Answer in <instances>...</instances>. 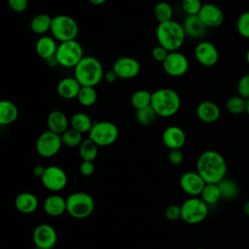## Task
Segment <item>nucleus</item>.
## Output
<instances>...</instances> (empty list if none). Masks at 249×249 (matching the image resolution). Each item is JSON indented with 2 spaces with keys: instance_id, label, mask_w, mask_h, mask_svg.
Here are the masks:
<instances>
[{
  "instance_id": "obj_1",
  "label": "nucleus",
  "mask_w": 249,
  "mask_h": 249,
  "mask_svg": "<svg viewBox=\"0 0 249 249\" xmlns=\"http://www.w3.org/2000/svg\"><path fill=\"white\" fill-rule=\"evenodd\" d=\"M227 161L217 151L207 150L201 153L196 160V171L205 183L218 184L227 175Z\"/></svg>"
},
{
  "instance_id": "obj_2",
  "label": "nucleus",
  "mask_w": 249,
  "mask_h": 249,
  "mask_svg": "<svg viewBox=\"0 0 249 249\" xmlns=\"http://www.w3.org/2000/svg\"><path fill=\"white\" fill-rule=\"evenodd\" d=\"M102 63L94 56L86 55L74 67V77L82 87H95L104 78Z\"/></svg>"
},
{
  "instance_id": "obj_3",
  "label": "nucleus",
  "mask_w": 249,
  "mask_h": 249,
  "mask_svg": "<svg viewBox=\"0 0 249 249\" xmlns=\"http://www.w3.org/2000/svg\"><path fill=\"white\" fill-rule=\"evenodd\" d=\"M156 37L159 45L165 48L168 52H174L182 47L187 36L182 23L171 19L158 24Z\"/></svg>"
},
{
  "instance_id": "obj_4",
  "label": "nucleus",
  "mask_w": 249,
  "mask_h": 249,
  "mask_svg": "<svg viewBox=\"0 0 249 249\" xmlns=\"http://www.w3.org/2000/svg\"><path fill=\"white\" fill-rule=\"evenodd\" d=\"M151 106L159 117L169 118L176 115L181 107V98L172 89L162 88L152 92Z\"/></svg>"
},
{
  "instance_id": "obj_5",
  "label": "nucleus",
  "mask_w": 249,
  "mask_h": 249,
  "mask_svg": "<svg viewBox=\"0 0 249 249\" xmlns=\"http://www.w3.org/2000/svg\"><path fill=\"white\" fill-rule=\"evenodd\" d=\"M50 32L52 36L60 43L76 40L79 34V25L72 17L57 15L53 18Z\"/></svg>"
},
{
  "instance_id": "obj_6",
  "label": "nucleus",
  "mask_w": 249,
  "mask_h": 249,
  "mask_svg": "<svg viewBox=\"0 0 249 249\" xmlns=\"http://www.w3.org/2000/svg\"><path fill=\"white\" fill-rule=\"evenodd\" d=\"M67 213L75 219L88 218L94 210L93 197L85 192H76L66 198Z\"/></svg>"
},
{
  "instance_id": "obj_7",
  "label": "nucleus",
  "mask_w": 249,
  "mask_h": 249,
  "mask_svg": "<svg viewBox=\"0 0 249 249\" xmlns=\"http://www.w3.org/2000/svg\"><path fill=\"white\" fill-rule=\"evenodd\" d=\"M180 207L181 219L187 224H199L208 215V205L198 196H190Z\"/></svg>"
},
{
  "instance_id": "obj_8",
  "label": "nucleus",
  "mask_w": 249,
  "mask_h": 249,
  "mask_svg": "<svg viewBox=\"0 0 249 249\" xmlns=\"http://www.w3.org/2000/svg\"><path fill=\"white\" fill-rule=\"evenodd\" d=\"M84 56L83 47L77 40L59 43L55 53L58 64L65 68H74Z\"/></svg>"
},
{
  "instance_id": "obj_9",
  "label": "nucleus",
  "mask_w": 249,
  "mask_h": 249,
  "mask_svg": "<svg viewBox=\"0 0 249 249\" xmlns=\"http://www.w3.org/2000/svg\"><path fill=\"white\" fill-rule=\"evenodd\" d=\"M119 137L118 126L109 121L94 122L89 132V138L91 139L98 147L110 146L116 142Z\"/></svg>"
},
{
  "instance_id": "obj_10",
  "label": "nucleus",
  "mask_w": 249,
  "mask_h": 249,
  "mask_svg": "<svg viewBox=\"0 0 249 249\" xmlns=\"http://www.w3.org/2000/svg\"><path fill=\"white\" fill-rule=\"evenodd\" d=\"M62 145L61 136L48 129L38 136L35 148L39 156L48 159L55 156L61 149Z\"/></svg>"
},
{
  "instance_id": "obj_11",
  "label": "nucleus",
  "mask_w": 249,
  "mask_h": 249,
  "mask_svg": "<svg viewBox=\"0 0 249 249\" xmlns=\"http://www.w3.org/2000/svg\"><path fill=\"white\" fill-rule=\"evenodd\" d=\"M163 71L171 77H180L189 70V60L185 54L178 51L169 52L161 63Z\"/></svg>"
},
{
  "instance_id": "obj_12",
  "label": "nucleus",
  "mask_w": 249,
  "mask_h": 249,
  "mask_svg": "<svg viewBox=\"0 0 249 249\" xmlns=\"http://www.w3.org/2000/svg\"><path fill=\"white\" fill-rule=\"evenodd\" d=\"M42 184L51 192H59L67 185V175L65 171L57 165H50L41 177Z\"/></svg>"
},
{
  "instance_id": "obj_13",
  "label": "nucleus",
  "mask_w": 249,
  "mask_h": 249,
  "mask_svg": "<svg viewBox=\"0 0 249 249\" xmlns=\"http://www.w3.org/2000/svg\"><path fill=\"white\" fill-rule=\"evenodd\" d=\"M36 247L42 249H52L57 241V233L54 228L49 224L38 225L32 234Z\"/></svg>"
},
{
  "instance_id": "obj_14",
  "label": "nucleus",
  "mask_w": 249,
  "mask_h": 249,
  "mask_svg": "<svg viewBox=\"0 0 249 249\" xmlns=\"http://www.w3.org/2000/svg\"><path fill=\"white\" fill-rule=\"evenodd\" d=\"M195 57L202 66L212 67L219 60V52L210 41H200L195 48Z\"/></svg>"
},
{
  "instance_id": "obj_15",
  "label": "nucleus",
  "mask_w": 249,
  "mask_h": 249,
  "mask_svg": "<svg viewBox=\"0 0 249 249\" xmlns=\"http://www.w3.org/2000/svg\"><path fill=\"white\" fill-rule=\"evenodd\" d=\"M120 79H132L136 77L141 70L140 62L131 56H122L118 58L112 68Z\"/></svg>"
},
{
  "instance_id": "obj_16",
  "label": "nucleus",
  "mask_w": 249,
  "mask_h": 249,
  "mask_svg": "<svg viewBox=\"0 0 249 249\" xmlns=\"http://www.w3.org/2000/svg\"><path fill=\"white\" fill-rule=\"evenodd\" d=\"M197 16L207 28L219 27L225 20L223 10L213 3L203 4Z\"/></svg>"
},
{
  "instance_id": "obj_17",
  "label": "nucleus",
  "mask_w": 249,
  "mask_h": 249,
  "mask_svg": "<svg viewBox=\"0 0 249 249\" xmlns=\"http://www.w3.org/2000/svg\"><path fill=\"white\" fill-rule=\"evenodd\" d=\"M179 182L182 190L190 196H200L206 185L205 181L197 171H187L183 173Z\"/></svg>"
},
{
  "instance_id": "obj_18",
  "label": "nucleus",
  "mask_w": 249,
  "mask_h": 249,
  "mask_svg": "<svg viewBox=\"0 0 249 249\" xmlns=\"http://www.w3.org/2000/svg\"><path fill=\"white\" fill-rule=\"evenodd\" d=\"M162 142L169 150L181 149L186 143L184 130L177 125L167 126L162 132Z\"/></svg>"
},
{
  "instance_id": "obj_19",
  "label": "nucleus",
  "mask_w": 249,
  "mask_h": 249,
  "mask_svg": "<svg viewBox=\"0 0 249 249\" xmlns=\"http://www.w3.org/2000/svg\"><path fill=\"white\" fill-rule=\"evenodd\" d=\"M196 112L197 118L206 124H213L217 122L221 116L220 107L215 102L209 100L200 102L196 106Z\"/></svg>"
},
{
  "instance_id": "obj_20",
  "label": "nucleus",
  "mask_w": 249,
  "mask_h": 249,
  "mask_svg": "<svg viewBox=\"0 0 249 249\" xmlns=\"http://www.w3.org/2000/svg\"><path fill=\"white\" fill-rule=\"evenodd\" d=\"M187 37L199 39L206 33L207 27L200 20L198 16H187L182 23Z\"/></svg>"
},
{
  "instance_id": "obj_21",
  "label": "nucleus",
  "mask_w": 249,
  "mask_h": 249,
  "mask_svg": "<svg viewBox=\"0 0 249 249\" xmlns=\"http://www.w3.org/2000/svg\"><path fill=\"white\" fill-rule=\"evenodd\" d=\"M70 121L64 112L60 110H53L49 113L47 117V125L49 130L61 135L69 128Z\"/></svg>"
},
{
  "instance_id": "obj_22",
  "label": "nucleus",
  "mask_w": 249,
  "mask_h": 249,
  "mask_svg": "<svg viewBox=\"0 0 249 249\" xmlns=\"http://www.w3.org/2000/svg\"><path fill=\"white\" fill-rule=\"evenodd\" d=\"M82 86L75 79V77H66L61 79L56 87L57 93L63 99L77 98Z\"/></svg>"
},
{
  "instance_id": "obj_23",
  "label": "nucleus",
  "mask_w": 249,
  "mask_h": 249,
  "mask_svg": "<svg viewBox=\"0 0 249 249\" xmlns=\"http://www.w3.org/2000/svg\"><path fill=\"white\" fill-rule=\"evenodd\" d=\"M43 209L45 213L50 216H60L67 212L66 198L58 195H51L45 198L43 202Z\"/></svg>"
},
{
  "instance_id": "obj_24",
  "label": "nucleus",
  "mask_w": 249,
  "mask_h": 249,
  "mask_svg": "<svg viewBox=\"0 0 249 249\" xmlns=\"http://www.w3.org/2000/svg\"><path fill=\"white\" fill-rule=\"evenodd\" d=\"M39 201L37 196L29 192L18 194L15 198V206L20 213L30 214L37 210Z\"/></svg>"
},
{
  "instance_id": "obj_25",
  "label": "nucleus",
  "mask_w": 249,
  "mask_h": 249,
  "mask_svg": "<svg viewBox=\"0 0 249 249\" xmlns=\"http://www.w3.org/2000/svg\"><path fill=\"white\" fill-rule=\"evenodd\" d=\"M57 47L58 45L56 44V40L53 36L43 35L36 41L35 51L41 58L47 60L48 58L55 55Z\"/></svg>"
},
{
  "instance_id": "obj_26",
  "label": "nucleus",
  "mask_w": 249,
  "mask_h": 249,
  "mask_svg": "<svg viewBox=\"0 0 249 249\" xmlns=\"http://www.w3.org/2000/svg\"><path fill=\"white\" fill-rule=\"evenodd\" d=\"M18 116L17 105L7 99L0 101V124L8 125L15 123Z\"/></svg>"
},
{
  "instance_id": "obj_27",
  "label": "nucleus",
  "mask_w": 249,
  "mask_h": 249,
  "mask_svg": "<svg viewBox=\"0 0 249 249\" xmlns=\"http://www.w3.org/2000/svg\"><path fill=\"white\" fill-rule=\"evenodd\" d=\"M53 18L47 14H38L32 18L30 21V29L32 32L38 35H45L47 32L51 31Z\"/></svg>"
},
{
  "instance_id": "obj_28",
  "label": "nucleus",
  "mask_w": 249,
  "mask_h": 249,
  "mask_svg": "<svg viewBox=\"0 0 249 249\" xmlns=\"http://www.w3.org/2000/svg\"><path fill=\"white\" fill-rule=\"evenodd\" d=\"M93 123L89 115L84 112H77L70 119V126L81 133H89Z\"/></svg>"
},
{
  "instance_id": "obj_29",
  "label": "nucleus",
  "mask_w": 249,
  "mask_h": 249,
  "mask_svg": "<svg viewBox=\"0 0 249 249\" xmlns=\"http://www.w3.org/2000/svg\"><path fill=\"white\" fill-rule=\"evenodd\" d=\"M79 154L83 160L93 161L98 155V146L88 137L79 146Z\"/></svg>"
},
{
  "instance_id": "obj_30",
  "label": "nucleus",
  "mask_w": 249,
  "mask_h": 249,
  "mask_svg": "<svg viewBox=\"0 0 249 249\" xmlns=\"http://www.w3.org/2000/svg\"><path fill=\"white\" fill-rule=\"evenodd\" d=\"M199 196L208 206L217 203L222 198L218 184L211 183H206Z\"/></svg>"
},
{
  "instance_id": "obj_31",
  "label": "nucleus",
  "mask_w": 249,
  "mask_h": 249,
  "mask_svg": "<svg viewBox=\"0 0 249 249\" xmlns=\"http://www.w3.org/2000/svg\"><path fill=\"white\" fill-rule=\"evenodd\" d=\"M152 92L147 89H138L131 94L130 103L136 110L148 107L151 105Z\"/></svg>"
},
{
  "instance_id": "obj_32",
  "label": "nucleus",
  "mask_w": 249,
  "mask_h": 249,
  "mask_svg": "<svg viewBox=\"0 0 249 249\" xmlns=\"http://www.w3.org/2000/svg\"><path fill=\"white\" fill-rule=\"evenodd\" d=\"M221 197L225 199H232L238 196L239 189L237 184L231 179H223L220 183H218Z\"/></svg>"
},
{
  "instance_id": "obj_33",
  "label": "nucleus",
  "mask_w": 249,
  "mask_h": 249,
  "mask_svg": "<svg viewBox=\"0 0 249 249\" xmlns=\"http://www.w3.org/2000/svg\"><path fill=\"white\" fill-rule=\"evenodd\" d=\"M154 16L159 23L171 20L173 17V9L168 2H159L154 7Z\"/></svg>"
},
{
  "instance_id": "obj_34",
  "label": "nucleus",
  "mask_w": 249,
  "mask_h": 249,
  "mask_svg": "<svg viewBox=\"0 0 249 249\" xmlns=\"http://www.w3.org/2000/svg\"><path fill=\"white\" fill-rule=\"evenodd\" d=\"M77 99L79 103L84 107L92 106L97 100V92L94 87H82Z\"/></svg>"
},
{
  "instance_id": "obj_35",
  "label": "nucleus",
  "mask_w": 249,
  "mask_h": 249,
  "mask_svg": "<svg viewBox=\"0 0 249 249\" xmlns=\"http://www.w3.org/2000/svg\"><path fill=\"white\" fill-rule=\"evenodd\" d=\"M226 109L232 115H240L246 112V99L238 94L233 95L226 101Z\"/></svg>"
},
{
  "instance_id": "obj_36",
  "label": "nucleus",
  "mask_w": 249,
  "mask_h": 249,
  "mask_svg": "<svg viewBox=\"0 0 249 249\" xmlns=\"http://www.w3.org/2000/svg\"><path fill=\"white\" fill-rule=\"evenodd\" d=\"M157 117L158 115L151 105L148 107L136 110V114H135V119L137 123L142 125H150L154 124Z\"/></svg>"
},
{
  "instance_id": "obj_37",
  "label": "nucleus",
  "mask_w": 249,
  "mask_h": 249,
  "mask_svg": "<svg viewBox=\"0 0 249 249\" xmlns=\"http://www.w3.org/2000/svg\"><path fill=\"white\" fill-rule=\"evenodd\" d=\"M62 144L67 147H78L83 142V133L75 130L74 128H68L61 135Z\"/></svg>"
},
{
  "instance_id": "obj_38",
  "label": "nucleus",
  "mask_w": 249,
  "mask_h": 249,
  "mask_svg": "<svg viewBox=\"0 0 249 249\" xmlns=\"http://www.w3.org/2000/svg\"><path fill=\"white\" fill-rule=\"evenodd\" d=\"M236 30L241 37L249 39V11L243 12L238 16L236 20Z\"/></svg>"
},
{
  "instance_id": "obj_39",
  "label": "nucleus",
  "mask_w": 249,
  "mask_h": 249,
  "mask_svg": "<svg viewBox=\"0 0 249 249\" xmlns=\"http://www.w3.org/2000/svg\"><path fill=\"white\" fill-rule=\"evenodd\" d=\"M202 3L200 0H182V10L187 16H197Z\"/></svg>"
},
{
  "instance_id": "obj_40",
  "label": "nucleus",
  "mask_w": 249,
  "mask_h": 249,
  "mask_svg": "<svg viewBox=\"0 0 249 249\" xmlns=\"http://www.w3.org/2000/svg\"><path fill=\"white\" fill-rule=\"evenodd\" d=\"M237 93L244 99H249V74H244L237 82Z\"/></svg>"
},
{
  "instance_id": "obj_41",
  "label": "nucleus",
  "mask_w": 249,
  "mask_h": 249,
  "mask_svg": "<svg viewBox=\"0 0 249 249\" xmlns=\"http://www.w3.org/2000/svg\"><path fill=\"white\" fill-rule=\"evenodd\" d=\"M164 215L169 221H177L181 219V207L176 204H171L166 207Z\"/></svg>"
},
{
  "instance_id": "obj_42",
  "label": "nucleus",
  "mask_w": 249,
  "mask_h": 249,
  "mask_svg": "<svg viewBox=\"0 0 249 249\" xmlns=\"http://www.w3.org/2000/svg\"><path fill=\"white\" fill-rule=\"evenodd\" d=\"M168 53L169 52L165 48H163L160 45H158V46L154 47L152 50V57L154 58V60L162 63L164 61V59L166 58Z\"/></svg>"
},
{
  "instance_id": "obj_43",
  "label": "nucleus",
  "mask_w": 249,
  "mask_h": 249,
  "mask_svg": "<svg viewBox=\"0 0 249 249\" xmlns=\"http://www.w3.org/2000/svg\"><path fill=\"white\" fill-rule=\"evenodd\" d=\"M10 9L16 13H22L28 6V0H8Z\"/></svg>"
},
{
  "instance_id": "obj_44",
  "label": "nucleus",
  "mask_w": 249,
  "mask_h": 249,
  "mask_svg": "<svg viewBox=\"0 0 249 249\" xmlns=\"http://www.w3.org/2000/svg\"><path fill=\"white\" fill-rule=\"evenodd\" d=\"M184 160V155L181 151V149H175V150H169L168 153V160L173 165L181 164Z\"/></svg>"
},
{
  "instance_id": "obj_45",
  "label": "nucleus",
  "mask_w": 249,
  "mask_h": 249,
  "mask_svg": "<svg viewBox=\"0 0 249 249\" xmlns=\"http://www.w3.org/2000/svg\"><path fill=\"white\" fill-rule=\"evenodd\" d=\"M94 164L93 161H89V160H83L82 163L80 164V172L83 176L89 177L93 174L94 172Z\"/></svg>"
},
{
  "instance_id": "obj_46",
  "label": "nucleus",
  "mask_w": 249,
  "mask_h": 249,
  "mask_svg": "<svg viewBox=\"0 0 249 249\" xmlns=\"http://www.w3.org/2000/svg\"><path fill=\"white\" fill-rule=\"evenodd\" d=\"M103 79L105 80V82L111 84V83L116 82V80L118 79V76H117V74L115 73V71L112 69V70L107 71V72L104 73V78H103Z\"/></svg>"
},
{
  "instance_id": "obj_47",
  "label": "nucleus",
  "mask_w": 249,
  "mask_h": 249,
  "mask_svg": "<svg viewBox=\"0 0 249 249\" xmlns=\"http://www.w3.org/2000/svg\"><path fill=\"white\" fill-rule=\"evenodd\" d=\"M45 170H46V167H45L44 165H42V164H37V165L34 167V169H33V173H34V175H35L36 177H40V178H41V177L43 176Z\"/></svg>"
},
{
  "instance_id": "obj_48",
  "label": "nucleus",
  "mask_w": 249,
  "mask_h": 249,
  "mask_svg": "<svg viewBox=\"0 0 249 249\" xmlns=\"http://www.w3.org/2000/svg\"><path fill=\"white\" fill-rule=\"evenodd\" d=\"M46 61H47V64H48L49 66H51V67H53V66H55V65H59V64H58V61H57V59H56V57H55V55H53V56L48 58Z\"/></svg>"
},
{
  "instance_id": "obj_49",
  "label": "nucleus",
  "mask_w": 249,
  "mask_h": 249,
  "mask_svg": "<svg viewBox=\"0 0 249 249\" xmlns=\"http://www.w3.org/2000/svg\"><path fill=\"white\" fill-rule=\"evenodd\" d=\"M89 3H91L92 5H96V6H99V5H102L104 4L107 0H88Z\"/></svg>"
},
{
  "instance_id": "obj_50",
  "label": "nucleus",
  "mask_w": 249,
  "mask_h": 249,
  "mask_svg": "<svg viewBox=\"0 0 249 249\" xmlns=\"http://www.w3.org/2000/svg\"><path fill=\"white\" fill-rule=\"evenodd\" d=\"M242 210H243V212H244L245 214L249 215V200L246 201V202L242 205Z\"/></svg>"
},
{
  "instance_id": "obj_51",
  "label": "nucleus",
  "mask_w": 249,
  "mask_h": 249,
  "mask_svg": "<svg viewBox=\"0 0 249 249\" xmlns=\"http://www.w3.org/2000/svg\"><path fill=\"white\" fill-rule=\"evenodd\" d=\"M245 59H246V62L249 64V49L247 50V52L245 53Z\"/></svg>"
},
{
  "instance_id": "obj_52",
  "label": "nucleus",
  "mask_w": 249,
  "mask_h": 249,
  "mask_svg": "<svg viewBox=\"0 0 249 249\" xmlns=\"http://www.w3.org/2000/svg\"><path fill=\"white\" fill-rule=\"evenodd\" d=\"M246 113L249 116V99L246 100Z\"/></svg>"
},
{
  "instance_id": "obj_53",
  "label": "nucleus",
  "mask_w": 249,
  "mask_h": 249,
  "mask_svg": "<svg viewBox=\"0 0 249 249\" xmlns=\"http://www.w3.org/2000/svg\"><path fill=\"white\" fill-rule=\"evenodd\" d=\"M30 249H42V248H39V247H36V246H35L34 248H30Z\"/></svg>"
},
{
  "instance_id": "obj_54",
  "label": "nucleus",
  "mask_w": 249,
  "mask_h": 249,
  "mask_svg": "<svg viewBox=\"0 0 249 249\" xmlns=\"http://www.w3.org/2000/svg\"><path fill=\"white\" fill-rule=\"evenodd\" d=\"M196 249H205V248H202V247H198V248H196Z\"/></svg>"
}]
</instances>
